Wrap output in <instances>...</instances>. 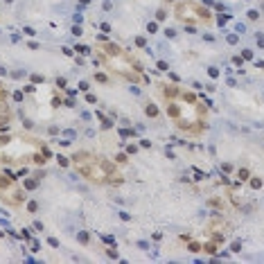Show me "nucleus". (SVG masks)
I'll return each instance as SVG.
<instances>
[{
  "label": "nucleus",
  "instance_id": "nucleus-12",
  "mask_svg": "<svg viewBox=\"0 0 264 264\" xmlns=\"http://www.w3.org/2000/svg\"><path fill=\"white\" fill-rule=\"evenodd\" d=\"M36 185H39V179H27V181H25V188H27V190H34Z\"/></svg>",
  "mask_w": 264,
  "mask_h": 264
},
{
  "label": "nucleus",
  "instance_id": "nucleus-25",
  "mask_svg": "<svg viewBox=\"0 0 264 264\" xmlns=\"http://www.w3.org/2000/svg\"><path fill=\"white\" fill-rule=\"evenodd\" d=\"M156 66H158V70H162V72H165V70L169 68V66H167V63H165V61H158V63H156Z\"/></svg>",
  "mask_w": 264,
  "mask_h": 264
},
{
  "label": "nucleus",
  "instance_id": "nucleus-26",
  "mask_svg": "<svg viewBox=\"0 0 264 264\" xmlns=\"http://www.w3.org/2000/svg\"><path fill=\"white\" fill-rule=\"evenodd\" d=\"M115 160H118V162H127V153H118Z\"/></svg>",
  "mask_w": 264,
  "mask_h": 264
},
{
  "label": "nucleus",
  "instance_id": "nucleus-14",
  "mask_svg": "<svg viewBox=\"0 0 264 264\" xmlns=\"http://www.w3.org/2000/svg\"><path fill=\"white\" fill-rule=\"evenodd\" d=\"M165 93H167V97H176V95H179V88H176V86H172V88H167V90H165Z\"/></svg>",
  "mask_w": 264,
  "mask_h": 264
},
{
  "label": "nucleus",
  "instance_id": "nucleus-21",
  "mask_svg": "<svg viewBox=\"0 0 264 264\" xmlns=\"http://www.w3.org/2000/svg\"><path fill=\"white\" fill-rule=\"evenodd\" d=\"M75 50L79 52V54H88V52H90V50H88V48H86V45H77Z\"/></svg>",
  "mask_w": 264,
  "mask_h": 264
},
{
  "label": "nucleus",
  "instance_id": "nucleus-7",
  "mask_svg": "<svg viewBox=\"0 0 264 264\" xmlns=\"http://www.w3.org/2000/svg\"><path fill=\"white\" fill-rule=\"evenodd\" d=\"M72 140H75V131H72V129L63 131V140H61V145H70Z\"/></svg>",
  "mask_w": 264,
  "mask_h": 264
},
{
  "label": "nucleus",
  "instance_id": "nucleus-10",
  "mask_svg": "<svg viewBox=\"0 0 264 264\" xmlns=\"http://www.w3.org/2000/svg\"><path fill=\"white\" fill-rule=\"evenodd\" d=\"M217 244H219V242H217V239H212V242H208L203 248L208 251V253H210V255H214V253H217Z\"/></svg>",
  "mask_w": 264,
  "mask_h": 264
},
{
  "label": "nucleus",
  "instance_id": "nucleus-23",
  "mask_svg": "<svg viewBox=\"0 0 264 264\" xmlns=\"http://www.w3.org/2000/svg\"><path fill=\"white\" fill-rule=\"evenodd\" d=\"M77 239H79L81 244H86V242H88V235H86V232H79V235H77Z\"/></svg>",
  "mask_w": 264,
  "mask_h": 264
},
{
  "label": "nucleus",
  "instance_id": "nucleus-11",
  "mask_svg": "<svg viewBox=\"0 0 264 264\" xmlns=\"http://www.w3.org/2000/svg\"><path fill=\"white\" fill-rule=\"evenodd\" d=\"M97 118L102 120V129H111V127H113V122H111L109 118H106V115H102V113H97Z\"/></svg>",
  "mask_w": 264,
  "mask_h": 264
},
{
  "label": "nucleus",
  "instance_id": "nucleus-9",
  "mask_svg": "<svg viewBox=\"0 0 264 264\" xmlns=\"http://www.w3.org/2000/svg\"><path fill=\"white\" fill-rule=\"evenodd\" d=\"M145 113L149 115V118H158V106H156V104H147Z\"/></svg>",
  "mask_w": 264,
  "mask_h": 264
},
{
  "label": "nucleus",
  "instance_id": "nucleus-22",
  "mask_svg": "<svg viewBox=\"0 0 264 264\" xmlns=\"http://www.w3.org/2000/svg\"><path fill=\"white\" fill-rule=\"evenodd\" d=\"M120 136H124V138H131V136H133V131H131V129H122V131H120Z\"/></svg>",
  "mask_w": 264,
  "mask_h": 264
},
{
  "label": "nucleus",
  "instance_id": "nucleus-17",
  "mask_svg": "<svg viewBox=\"0 0 264 264\" xmlns=\"http://www.w3.org/2000/svg\"><path fill=\"white\" fill-rule=\"evenodd\" d=\"M190 251H192V253H199V251H201V244H199V242H192V244H190Z\"/></svg>",
  "mask_w": 264,
  "mask_h": 264
},
{
  "label": "nucleus",
  "instance_id": "nucleus-28",
  "mask_svg": "<svg viewBox=\"0 0 264 264\" xmlns=\"http://www.w3.org/2000/svg\"><path fill=\"white\" fill-rule=\"evenodd\" d=\"M95 79H97V81H102V84H104V81H106V75H102V72H97V75H95Z\"/></svg>",
  "mask_w": 264,
  "mask_h": 264
},
{
  "label": "nucleus",
  "instance_id": "nucleus-35",
  "mask_svg": "<svg viewBox=\"0 0 264 264\" xmlns=\"http://www.w3.org/2000/svg\"><path fill=\"white\" fill-rule=\"evenodd\" d=\"M0 88H2V84H0Z\"/></svg>",
  "mask_w": 264,
  "mask_h": 264
},
{
  "label": "nucleus",
  "instance_id": "nucleus-31",
  "mask_svg": "<svg viewBox=\"0 0 264 264\" xmlns=\"http://www.w3.org/2000/svg\"><path fill=\"white\" fill-rule=\"evenodd\" d=\"M23 32H25L27 36H34V34H36V32H34V29H32V27H25V29H23Z\"/></svg>",
  "mask_w": 264,
  "mask_h": 264
},
{
  "label": "nucleus",
  "instance_id": "nucleus-27",
  "mask_svg": "<svg viewBox=\"0 0 264 264\" xmlns=\"http://www.w3.org/2000/svg\"><path fill=\"white\" fill-rule=\"evenodd\" d=\"M36 208H39V205H36V201H29V203H27V210H32V212H34Z\"/></svg>",
  "mask_w": 264,
  "mask_h": 264
},
{
  "label": "nucleus",
  "instance_id": "nucleus-16",
  "mask_svg": "<svg viewBox=\"0 0 264 264\" xmlns=\"http://www.w3.org/2000/svg\"><path fill=\"white\" fill-rule=\"evenodd\" d=\"M239 179L248 181V179H251V172H248V169H239Z\"/></svg>",
  "mask_w": 264,
  "mask_h": 264
},
{
  "label": "nucleus",
  "instance_id": "nucleus-1",
  "mask_svg": "<svg viewBox=\"0 0 264 264\" xmlns=\"http://www.w3.org/2000/svg\"><path fill=\"white\" fill-rule=\"evenodd\" d=\"M228 228V223L223 221V219H219V217H217V219H212V221H210V226H208V232H221V230H226Z\"/></svg>",
  "mask_w": 264,
  "mask_h": 264
},
{
  "label": "nucleus",
  "instance_id": "nucleus-34",
  "mask_svg": "<svg viewBox=\"0 0 264 264\" xmlns=\"http://www.w3.org/2000/svg\"><path fill=\"white\" fill-rule=\"evenodd\" d=\"M176 34V32H174V29H165V36H167V39H172V36Z\"/></svg>",
  "mask_w": 264,
  "mask_h": 264
},
{
  "label": "nucleus",
  "instance_id": "nucleus-33",
  "mask_svg": "<svg viewBox=\"0 0 264 264\" xmlns=\"http://www.w3.org/2000/svg\"><path fill=\"white\" fill-rule=\"evenodd\" d=\"M32 81H36V84H41V81H43V77H41V75H32Z\"/></svg>",
  "mask_w": 264,
  "mask_h": 264
},
{
  "label": "nucleus",
  "instance_id": "nucleus-13",
  "mask_svg": "<svg viewBox=\"0 0 264 264\" xmlns=\"http://www.w3.org/2000/svg\"><path fill=\"white\" fill-rule=\"evenodd\" d=\"M45 158H48V156H45V153H34V162H36V165H43V162H45Z\"/></svg>",
  "mask_w": 264,
  "mask_h": 264
},
{
  "label": "nucleus",
  "instance_id": "nucleus-20",
  "mask_svg": "<svg viewBox=\"0 0 264 264\" xmlns=\"http://www.w3.org/2000/svg\"><path fill=\"white\" fill-rule=\"evenodd\" d=\"M251 185H253V188H262V179H251Z\"/></svg>",
  "mask_w": 264,
  "mask_h": 264
},
{
  "label": "nucleus",
  "instance_id": "nucleus-3",
  "mask_svg": "<svg viewBox=\"0 0 264 264\" xmlns=\"http://www.w3.org/2000/svg\"><path fill=\"white\" fill-rule=\"evenodd\" d=\"M104 50H106V54H111V57H120L122 54V48L115 45V43H104Z\"/></svg>",
  "mask_w": 264,
  "mask_h": 264
},
{
  "label": "nucleus",
  "instance_id": "nucleus-8",
  "mask_svg": "<svg viewBox=\"0 0 264 264\" xmlns=\"http://www.w3.org/2000/svg\"><path fill=\"white\" fill-rule=\"evenodd\" d=\"M11 176H9V174H0V190H5V188H9V185H11Z\"/></svg>",
  "mask_w": 264,
  "mask_h": 264
},
{
  "label": "nucleus",
  "instance_id": "nucleus-4",
  "mask_svg": "<svg viewBox=\"0 0 264 264\" xmlns=\"http://www.w3.org/2000/svg\"><path fill=\"white\" fill-rule=\"evenodd\" d=\"M99 167L106 172V176H115V165H113V162H109V160H99Z\"/></svg>",
  "mask_w": 264,
  "mask_h": 264
},
{
  "label": "nucleus",
  "instance_id": "nucleus-6",
  "mask_svg": "<svg viewBox=\"0 0 264 264\" xmlns=\"http://www.w3.org/2000/svg\"><path fill=\"white\" fill-rule=\"evenodd\" d=\"M167 113H169V118H181V109H179V104L169 102V106H167Z\"/></svg>",
  "mask_w": 264,
  "mask_h": 264
},
{
  "label": "nucleus",
  "instance_id": "nucleus-29",
  "mask_svg": "<svg viewBox=\"0 0 264 264\" xmlns=\"http://www.w3.org/2000/svg\"><path fill=\"white\" fill-rule=\"evenodd\" d=\"M57 86H59V88H66V79H63V77H59V79H57Z\"/></svg>",
  "mask_w": 264,
  "mask_h": 264
},
{
  "label": "nucleus",
  "instance_id": "nucleus-15",
  "mask_svg": "<svg viewBox=\"0 0 264 264\" xmlns=\"http://www.w3.org/2000/svg\"><path fill=\"white\" fill-rule=\"evenodd\" d=\"M147 32H149V34H156V32H158V23H149V25H147Z\"/></svg>",
  "mask_w": 264,
  "mask_h": 264
},
{
  "label": "nucleus",
  "instance_id": "nucleus-18",
  "mask_svg": "<svg viewBox=\"0 0 264 264\" xmlns=\"http://www.w3.org/2000/svg\"><path fill=\"white\" fill-rule=\"evenodd\" d=\"M183 97H185V102H188V104H196V97H194L192 93H185Z\"/></svg>",
  "mask_w": 264,
  "mask_h": 264
},
{
  "label": "nucleus",
  "instance_id": "nucleus-5",
  "mask_svg": "<svg viewBox=\"0 0 264 264\" xmlns=\"http://www.w3.org/2000/svg\"><path fill=\"white\" fill-rule=\"evenodd\" d=\"M192 9H194V11H196L201 18H205V20H208V18H212V14H210L205 7H201V5H192Z\"/></svg>",
  "mask_w": 264,
  "mask_h": 264
},
{
  "label": "nucleus",
  "instance_id": "nucleus-30",
  "mask_svg": "<svg viewBox=\"0 0 264 264\" xmlns=\"http://www.w3.org/2000/svg\"><path fill=\"white\" fill-rule=\"evenodd\" d=\"M9 140H11V138H9V136H0V145H7Z\"/></svg>",
  "mask_w": 264,
  "mask_h": 264
},
{
  "label": "nucleus",
  "instance_id": "nucleus-2",
  "mask_svg": "<svg viewBox=\"0 0 264 264\" xmlns=\"http://www.w3.org/2000/svg\"><path fill=\"white\" fill-rule=\"evenodd\" d=\"M72 160H75L77 165H86V162H93V156L88 151H77L75 156H72Z\"/></svg>",
  "mask_w": 264,
  "mask_h": 264
},
{
  "label": "nucleus",
  "instance_id": "nucleus-24",
  "mask_svg": "<svg viewBox=\"0 0 264 264\" xmlns=\"http://www.w3.org/2000/svg\"><path fill=\"white\" fill-rule=\"evenodd\" d=\"M242 59H253V52H251V50H244V52H242Z\"/></svg>",
  "mask_w": 264,
  "mask_h": 264
},
{
  "label": "nucleus",
  "instance_id": "nucleus-19",
  "mask_svg": "<svg viewBox=\"0 0 264 264\" xmlns=\"http://www.w3.org/2000/svg\"><path fill=\"white\" fill-rule=\"evenodd\" d=\"M230 251H232V253H239V251H242V244H239V242H232V244H230Z\"/></svg>",
  "mask_w": 264,
  "mask_h": 264
},
{
  "label": "nucleus",
  "instance_id": "nucleus-32",
  "mask_svg": "<svg viewBox=\"0 0 264 264\" xmlns=\"http://www.w3.org/2000/svg\"><path fill=\"white\" fill-rule=\"evenodd\" d=\"M72 34H75V36H79V34H81V27H79V25H75V27H72Z\"/></svg>",
  "mask_w": 264,
  "mask_h": 264
}]
</instances>
